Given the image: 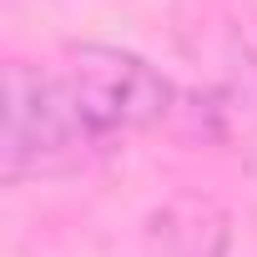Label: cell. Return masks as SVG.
<instances>
[{
  "label": "cell",
  "mask_w": 257,
  "mask_h": 257,
  "mask_svg": "<svg viewBox=\"0 0 257 257\" xmlns=\"http://www.w3.org/2000/svg\"><path fill=\"white\" fill-rule=\"evenodd\" d=\"M56 81L96 142L157 126L177 111V86L152 61L121 46H71Z\"/></svg>",
  "instance_id": "obj_1"
},
{
  "label": "cell",
  "mask_w": 257,
  "mask_h": 257,
  "mask_svg": "<svg viewBox=\"0 0 257 257\" xmlns=\"http://www.w3.org/2000/svg\"><path fill=\"white\" fill-rule=\"evenodd\" d=\"M96 147L101 142L81 126L71 96L51 71H36L26 61L6 66V126H0V177L6 182L61 172Z\"/></svg>",
  "instance_id": "obj_2"
},
{
  "label": "cell",
  "mask_w": 257,
  "mask_h": 257,
  "mask_svg": "<svg viewBox=\"0 0 257 257\" xmlns=\"http://www.w3.org/2000/svg\"><path fill=\"white\" fill-rule=\"evenodd\" d=\"M152 242L162 257H222L227 252V212L202 197H177L152 217Z\"/></svg>",
  "instance_id": "obj_3"
},
{
  "label": "cell",
  "mask_w": 257,
  "mask_h": 257,
  "mask_svg": "<svg viewBox=\"0 0 257 257\" xmlns=\"http://www.w3.org/2000/svg\"><path fill=\"white\" fill-rule=\"evenodd\" d=\"M252 167H257V157H252Z\"/></svg>",
  "instance_id": "obj_4"
}]
</instances>
